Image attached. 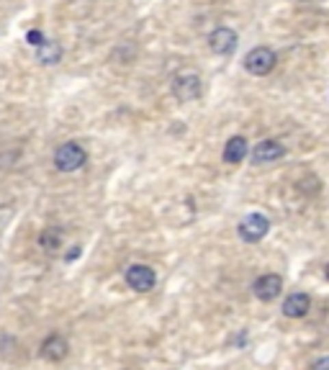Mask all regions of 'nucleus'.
<instances>
[{"instance_id": "dca6fc26", "label": "nucleus", "mask_w": 329, "mask_h": 370, "mask_svg": "<svg viewBox=\"0 0 329 370\" xmlns=\"http://www.w3.org/2000/svg\"><path fill=\"white\" fill-rule=\"evenodd\" d=\"M80 254V247H75V250H70V254H67V260H75Z\"/></svg>"}, {"instance_id": "423d86ee", "label": "nucleus", "mask_w": 329, "mask_h": 370, "mask_svg": "<svg viewBox=\"0 0 329 370\" xmlns=\"http://www.w3.org/2000/svg\"><path fill=\"white\" fill-rule=\"evenodd\" d=\"M252 291H255V296L260 301H276L280 296V291H283V278L276 273L260 275L255 280V286H252Z\"/></svg>"}, {"instance_id": "9d476101", "label": "nucleus", "mask_w": 329, "mask_h": 370, "mask_svg": "<svg viewBox=\"0 0 329 370\" xmlns=\"http://www.w3.org/2000/svg\"><path fill=\"white\" fill-rule=\"evenodd\" d=\"M311 308V298L306 293H291V296L283 301V314L288 319H304Z\"/></svg>"}, {"instance_id": "39448f33", "label": "nucleus", "mask_w": 329, "mask_h": 370, "mask_svg": "<svg viewBox=\"0 0 329 370\" xmlns=\"http://www.w3.org/2000/svg\"><path fill=\"white\" fill-rule=\"evenodd\" d=\"M155 280H157V275L155 270L149 267V265H131L127 270V283L129 288H134L137 293H147L155 288Z\"/></svg>"}, {"instance_id": "2eb2a0df", "label": "nucleus", "mask_w": 329, "mask_h": 370, "mask_svg": "<svg viewBox=\"0 0 329 370\" xmlns=\"http://www.w3.org/2000/svg\"><path fill=\"white\" fill-rule=\"evenodd\" d=\"M314 370H329V358H321L314 362Z\"/></svg>"}, {"instance_id": "f257e3e1", "label": "nucleus", "mask_w": 329, "mask_h": 370, "mask_svg": "<svg viewBox=\"0 0 329 370\" xmlns=\"http://www.w3.org/2000/svg\"><path fill=\"white\" fill-rule=\"evenodd\" d=\"M172 96L181 103H191L201 96V75L193 70H183L172 77Z\"/></svg>"}, {"instance_id": "20e7f679", "label": "nucleus", "mask_w": 329, "mask_h": 370, "mask_svg": "<svg viewBox=\"0 0 329 370\" xmlns=\"http://www.w3.org/2000/svg\"><path fill=\"white\" fill-rule=\"evenodd\" d=\"M267 232H270V222H267V216H263V213H250V216H244L242 222H239V237L250 244L260 242Z\"/></svg>"}, {"instance_id": "6e6552de", "label": "nucleus", "mask_w": 329, "mask_h": 370, "mask_svg": "<svg viewBox=\"0 0 329 370\" xmlns=\"http://www.w3.org/2000/svg\"><path fill=\"white\" fill-rule=\"evenodd\" d=\"M286 155V147L276 142V139H265V142H260L252 152V162L255 165H270V162H278V159Z\"/></svg>"}, {"instance_id": "0eeeda50", "label": "nucleus", "mask_w": 329, "mask_h": 370, "mask_svg": "<svg viewBox=\"0 0 329 370\" xmlns=\"http://www.w3.org/2000/svg\"><path fill=\"white\" fill-rule=\"evenodd\" d=\"M209 49L213 54H232L237 49V34L229 29V26H219L213 29L211 36H209Z\"/></svg>"}, {"instance_id": "7ed1b4c3", "label": "nucleus", "mask_w": 329, "mask_h": 370, "mask_svg": "<svg viewBox=\"0 0 329 370\" xmlns=\"http://www.w3.org/2000/svg\"><path fill=\"white\" fill-rule=\"evenodd\" d=\"M276 62H278V57H276V52H273L270 47H255L252 52L244 57V70H247L250 75L263 77V75L273 72Z\"/></svg>"}, {"instance_id": "9b49d317", "label": "nucleus", "mask_w": 329, "mask_h": 370, "mask_svg": "<svg viewBox=\"0 0 329 370\" xmlns=\"http://www.w3.org/2000/svg\"><path fill=\"white\" fill-rule=\"evenodd\" d=\"M247 157V139L244 137H232L224 147V162L229 165H239Z\"/></svg>"}, {"instance_id": "1a4fd4ad", "label": "nucleus", "mask_w": 329, "mask_h": 370, "mask_svg": "<svg viewBox=\"0 0 329 370\" xmlns=\"http://www.w3.org/2000/svg\"><path fill=\"white\" fill-rule=\"evenodd\" d=\"M67 339L62 334H49V337L42 342V358L49 360V362H60V360L67 358Z\"/></svg>"}, {"instance_id": "ddd939ff", "label": "nucleus", "mask_w": 329, "mask_h": 370, "mask_svg": "<svg viewBox=\"0 0 329 370\" xmlns=\"http://www.w3.org/2000/svg\"><path fill=\"white\" fill-rule=\"evenodd\" d=\"M39 244H42L47 252H54V250L62 244V239H60V232H54V229H44V232L39 234Z\"/></svg>"}, {"instance_id": "4468645a", "label": "nucleus", "mask_w": 329, "mask_h": 370, "mask_svg": "<svg viewBox=\"0 0 329 370\" xmlns=\"http://www.w3.org/2000/svg\"><path fill=\"white\" fill-rule=\"evenodd\" d=\"M29 44H34V47H42L44 44V36H42V31H29Z\"/></svg>"}, {"instance_id": "f8f14e48", "label": "nucleus", "mask_w": 329, "mask_h": 370, "mask_svg": "<svg viewBox=\"0 0 329 370\" xmlns=\"http://www.w3.org/2000/svg\"><path fill=\"white\" fill-rule=\"evenodd\" d=\"M36 60L42 64H57L62 60V47L57 42H44L42 47H36Z\"/></svg>"}, {"instance_id": "f03ea898", "label": "nucleus", "mask_w": 329, "mask_h": 370, "mask_svg": "<svg viewBox=\"0 0 329 370\" xmlns=\"http://www.w3.org/2000/svg\"><path fill=\"white\" fill-rule=\"evenodd\" d=\"M85 149L80 144H75V142H67V144L57 147V152H54V168L60 172H75V170H80L85 165Z\"/></svg>"}, {"instance_id": "f3484780", "label": "nucleus", "mask_w": 329, "mask_h": 370, "mask_svg": "<svg viewBox=\"0 0 329 370\" xmlns=\"http://www.w3.org/2000/svg\"><path fill=\"white\" fill-rule=\"evenodd\" d=\"M327 280H329V265H327Z\"/></svg>"}]
</instances>
